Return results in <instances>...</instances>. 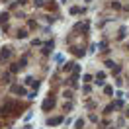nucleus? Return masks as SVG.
Instances as JSON below:
<instances>
[{
  "label": "nucleus",
  "instance_id": "f8f14e48",
  "mask_svg": "<svg viewBox=\"0 0 129 129\" xmlns=\"http://www.w3.org/2000/svg\"><path fill=\"white\" fill-rule=\"evenodd\" d=\"M53 59H55V63H63V55H61V53H57Z\"/></svg>",
  "mask_w": 129,
  "mask_h": 129
},
{
  "label": "nucleus",
  "instance_id": "f257e3e1",
  "mask_svg": "<svg viewBox=\"0 0 129 129\" xmlns=\"http://www.w3.org/2000/svg\"><path fill=\"white\" fill-rule=\"evenodd\" d=\"M55 108V98H47L43 104H41V110L43 112H49V110H53Z\"/></svg>",
  "mask_w": 129,
  "mask_h": 129
},
{
  "label": "nucleus",
  "instance_id": "4be33fe9",
  "mask_svg": "<svg viewBox=\"0 0 129 129\" xmlns=\"http://www.w3.org/2000/svg\"><path fill=\"white\" fill-rule=\"evenodd\" d=\"M112 8H115V10H119V8H121V4H119V2H113V4H112Z\"/></svg>",
  "mask_w": 129,
  "mask_h": 129
},
{
  "label": "nucleus",
  "instance_id": "6e6552de",
  "mask_svg": "<svg viewBox=\"0 0 129 129\" xmlns=\"http://www.w3.org/2000/svg\"><path fill=\"white\" fill-rule=\"evenodd\" d=\"M8 12H2V14H0V24H8Z\"/></svg>",
  "mask_w": 129,
  "mask_h": 129
},
{
  "label": "nucleus",
  "instance_id": "2eb2a0df",
  "mask_svg": "<svg viewBox=\"0 0 129 129\" xmlns=\"http://www.w3.org/2000/svg\"><path fill=\"white\" fill-rule=\"evenodd\" d=\"M82 125H84V119H76V129H82Z\"/></svg>",
  "mask_w": 129,
  "mask_h": 129
},
{
  "label": "nucleus",
  "instance_id": "dca6fc26",
  "mask_svg": "<svg viewBox=\"0 0 129 129\" xmlns=\"http://www.w3.org/2000/svg\"><path fill=\"white\" fill-rule=\"evenodd\" d=\"M106 67H108V69H113V67H115V63H113V61H106Z\"/></svg>",
  "mask_w": 129,
  "mask_h": 129
},
{
  "label": "nucleus",
  "instance_id": "f03ea898",
  "mask_svg": "<svg viewBox=\"0 0 129 129\" xmlns=\"http://www.w3.org/2000/svg\"><path fill=\"white\" fill-rule=\"evenodd\" d=\"M12 92H14V94H22V96L27 94V90H25L24 86H20V84H14V86H12Z\"/></svg>",
  "mask_w": 129,
  "mask_h": 129
},
{
  "label": "nucleus",
  "instance_id": "1a4fd4ad",
  "mask_svg": "<svg viewBox=\"0 0 129 129\" xmlns=\"http://www.w3.org/2000/svg\"><path fill=\"white\" fill-rule=\"evenodd\" d=\"M113 110H115V102H113V104H110V106H106V108H104V113H112Z\"/></svg>",
  "mask_w": 129,
  "mask_h": 129
},
{
  "label": "nucleus",
  "instance_id": "0eeeda50",
  "mask_svg": "<svg viewBox=\"0 0 129 129\" xmlns=\"http://www.w3.org/2000/svg\"><path fill=\"white\" fill-rule=\"evenodd\" d=\"M16 37L18 39H25V37H27V29H20V31L16 33Z\"/></svg>",
  "mask_w": 129,
  "mask_h": 129
},
{
  "label": "nucleus",
  "instance_id": "9d476101",
  "mask_svg": "<svg viewBox=\"0 0 129 129\" xmlns=\"http://www.w3.org/2000/svg\"><path fill=\"white\" fill-rule=\"evenodd\" d=\"M73 53H74V55H78V57H82V55H84V51H82L80 47H73Z\"/></svg>",
  "mask_w": 129,
  "mask_h": 129
},
{
  "label": "nucleus",
  "instance_id": "b1692460",
  "mask_svg": "<svg viewBox=\"0 0 129 129\" xmlns=\"http://www.w3.org/2000/svg\"><path fill=\"white\" fill-rule=\"evenodd\" d=\"M125 115H129V108H127V112H125Z\"/></svg>",
  "mask_w": 129,
  "mask_h": 129
},
{
  "label": "nucleus",
  "instance_id": "20e7f679",
  "mask_svg": "<svg viewBox=\"0 0 129 129\" xmlns=\"http://www.w3.org/2000/svg\"><path fill=\"white\" fill-rule=\"evenodd\" d=\"M10 55H12V49H10V47H4V49H2V53H0V61L10 59Z\"/></svg>",
  "mask_w": 129,
  "mask_h": 129
},
{
  "label": "nucleus",
  "instance_id": "412c9836",
  "mask_svg": "<svg viewBox=\"0 0 129 129\" xmlns=\"http://www.w3.org/2000/svg\"><path fill=\"white\" fill-rule=\"evenodd\" d=\"M31 45L35 47V45H41V39H31Z\"/></svg>",
  "mask_w": 129,
  "mask_h": 129
},
{
  "label": "nucleus",
  "instance_id": "f3484780",
  "mask_svg": "<svg viewBox=\"0 0 129 129\" xmlns=\"http://www.w3.org/2000/svg\"><path fill=\"white\" fill-rule=\"evenodd\" d=\"M106 78V73H98V76H96V80H104Z\"/></svg>",
  "mask_w": 129,
  "mask_h": 129
},
{
  "label": "nucleus",
  "instance_id": "9b49d317",
  "mask_svg": "<svg viewBox=\"0 0 129 129\" xmlns=\"http://www.w3.org/2000/svg\"><path fill=\"white\" fill-rule=\"evenodd\" d=\"M80 12H84V10H80V8H76V6H73V8H71V14H80Z\"/></svg>",
  "mask_w": 129,
  "mask_h": 129
},
{
  "label": "nucleus",
  "instance_id": "6ab92c4d",
  "mask_svg": "<svg viewBox=\"0 0 129 129\" xmlns=\"http://www.w3.org/2000/svg\"><path fill=\"white\" fill-rule=\"evenodd\" d=\"M82 80H84V82H86V84H88V82L92 80V76H90V74H84V78H82Z\"/></svg>",
  "mask_w": 129,
  "mask_h": 129
},
{
  "label": "nucleus",
  "instance_id": "7ed1b4c3",
  "mask_svg": "<svg viewBox=\"0 0 129 129\" xmlns=\"http://www.w3.org/2000/svg\"><path fill=\"white\" fill-rule=\"evenodd\" d=\"M63 117H61V115H57V117H49L47 119V125H59V123H63Z\"/></svg>",
  "mask_w": 129,
  "mask_h": 129
},
{
  "label": "nucleus",
  "instance_id": "423d86ee",
  "mask_svg": "<svg viewBox=\"0 0 129 129\" xmlns=\"http://www.w3.org/2000/svg\"><path fill=\"white\" fill-rule=\"evenodd\" d=\"M74 67H76V63H67L63 67V71H64V73H69V71H74Z\"/></svg>",
  "mask_w": 129,
  "mask_h": 129
},
{
  "label": "nucleus",
  "instance_id": "aec40b11",
  "mask_svg": "<svg viewBox=\"0 0 129 129\" xmlns=\"http://www.w3.org/2000/svg\"><path fill=\"white\" fill-rule=\"evenodd\" d=\"M2 78H4L6 82H10V73H4V74H2Z\"/></svg>",
  "mask_w": 129,
  "mask_h": 129
},
{
  "label": "nucleus",
  "instance_id": "a211bd4d",
  "mask_svg": "<svg viewBox=\"0 0 129 129\" xmlns=\"http://www.w3.org/2000/svg\"><path fill=\"white\" fill-rule=\"evenodd\" d=\"M18 64H20V67H25V64H27V57H24V59H22Z\"/></svg>",
  "mask_w": 129,
  "mask_h": 129
},
{
  "label": "nucleus",
  "instance_id": "4468645a",
  "mask_svg": "<svg viewBox=\"0 0 129 129\" xmlns=\"http://www.w3.org/2000/svg\"><path fill=\"white\" fill-rule=\"evenodd\" d=\"M63 96L69 100V98H73V92H71V90H64V92H63Z\"/></svg>",
  "mask_w": 129,
  "mask_h": 129
},
{
  "label": "nucleus",
  "instance_id": "5701e85b",
  "mask_svg": "<svg viewBox=\"0 0 129 129\" xmlns=\"http://www.w3.org/2000/svg\"><path fill=\"white\" fill-rule=\"evenodd\" d=\"M25 2H27V0H16L14 4H16V6H20V4H25Z\"/></svg>",
  "mask_w": 129,
  "mask_h": 129
},
{
  "label": "nucleus",
  "instance_id": "39448f33",
  "mask_svg": "<svg viewBox=\"0 0 129 129\" xmlns=\"http://www.w3.org/2000/svg\"><path fill=\"white\" fill-rule=\"evenodd\" d=\"M125 35H127V27H125V25H121L119 31H117V39H125Z\"/></svg>",
  "mask_w": 129,
  "mask_h": 129
},
{
  "label": "nucleus",
  "instance_id": "ddd939ff",
  "mask_svg": "<svg viewBox=\"0 0 129 129\" xmlns=\"http://www.w3.org/2000/svg\"><path fill=\"white\" fill-rule=\"evenodd\" d=\"M104 92H106V94H108V96H112V94H113L112 86H104Z\"/></svg>",
  "mask_w": 129,
  "mask_h": 129
}]
</instances>
